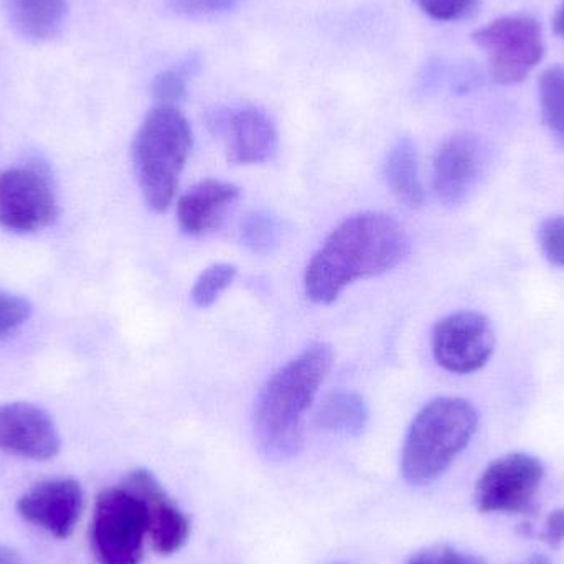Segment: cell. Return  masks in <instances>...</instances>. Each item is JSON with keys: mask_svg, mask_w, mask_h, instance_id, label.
Returning <instances> with one entry per match:
<instances>
[{"mask_svg": "<svg viewBox=\"0 0 564 564\" xmlns=\"http://www.w3.org/2000/svg\"><path fill=\"white\" fill-rule=\"evenodd\" d=\"M408 253L410 238L390 215H354L328 235L308 261L305 295L314 304H332L347 285L388 273Z\"/></svg>", "mask_w": 564, "mask_h": 564, "instance_id": "obj_1", "label": "cell"}, {"mask_svg": "<svg viewBox=\"0 0 564 564\" xmlns=\"http://www.w3.org/2000/svg\"><path fill=\"white\" fill-rule=\"evenodd\" d=\"M330 347L314 344L282 365L258 394L254 431L270 459L294 457L304 443V420L332 367Z\"/></svg>", "mask_w": 564, "mask_h": 564, "instance_id": "obj_2", "label": "cell"}, {"mask_svg": "<svg viewBox=\"0 0 564 564\" xmlns=\"http://www.w3.org/2000/svg\"><path fill=\"white\" fill-rule=\"evenodd\" d=\"M479 424V413L464 398L430 401L414 417L404 441L401 470L413 486L440 479L466 449Z\"/></svg>", "mask_w": 564, "mask_h": 564, "instance_id": "obj_3", "label": "cell"}, {"mask_svg": "<svg viewBox=\"0 0 564 564\" xmlns=\"http://www.w3.org/2000/svg\"><path fill=\"white\" fill-rule=\"evenodd\" d=\"M194 134L175 106H154L132 142V162L145 204L155 214L171 207L191 155Z\"/></svg>", "mask_w": 564, "mask_h": 564, "instance_id": "obj_4", "label": "cell"}, {"mask_svg": "<svg viewBox=\"0 0 564 564\" xmlns=\"http://www.w3.org/2000/svg\"><path fill=\"white\" fill-rule=\"evenodd\" d=\"M89 533L98 564H141L149 536L148 509L141 497L124 484L101 490Z\"/></svg>", "mask_w": 564, "mask_h": 564, "instance_id": "obj_5", "label": "cell"}, {"mask_svg": "<svg viewBox=\"0 0 564 564\" xmlns=\"http://www.w3.org/2000/svg\"><path fill=\"white\" fill-rule=\"evenodd\" d=\"M473 42L489 56L490 73L500 85H517L545 55L542 25L533 17L506 15L473 33Z\"/></svg>", "mask_w": 564, "mask_h": 564, "instance_id": "obj_6", "label": "cell"}, {"mask_svg": "<svg viewBox=\"0 0 564 564\" xmlns=\"http://www.w3.org/2000/svg\"><path fill=\"white\" fill-rule=\"evenodd\" d=\"M545 479V467L525 453H512L494 460L476 486V506L482 513L525 516L535 509Z\"/></svg>", "mask_w": 564, "mask_h": 564, "instance_id": "obj_7", "label": "cell"}, {"mask_svg": "<svg viewBox=\"0 0 564 564\" xmlns=\"http://www.w3.org/2000/svg\"><path fill=\"white\" fill-rule=\"evenodd\" d=\"M58 215L55 191L45 172L13 167L0 172V227L13 234H35Z\"/></svg>", "mask_w": 564, "mask_h": 564, "instance_id": "obj_8", "label": "cell"}, {"mask_svg": "<svg viewBox=\"0 0 564 564\" xmlns=\"http://www.w3.org/2000/svg\"><path fill=\"white\" fill-rule=\"evenodd\" d=\"M434 360L451 373L467 375L486 367L496 347L489 318L479 312H457L437 322L431 335Z\"/></svg>", "mask_w": 564, "mask_h": 564, "instance_id": "obj_9", "label": "cell"}, {"mask_svg": "<svg viewBox=\"0 0 564 564\" xmlns=\"http://www.w3.org/2000/svg\"><path fill=\"white\" fill-rule=\"evenodd\" d=\"M85 494L72 477L43 480L17 500V512L25 522L56 539H68L82 517Z\"/></svg>", "mask_w": 564, "mask_h": 564, "instance_id": "obj_10", "label": "cell"}, {"mask_svg": "<svg viewBox=\"0 0 564 564\" xmlns=\"http://www.w3.org/2000/svg\"><path fill=\"white\" fill-rule=\"evenodd\" d=\"M62 449L58 430L42 408L0 404V451L32 460L53 459Z\"/></svg>", "mask_w": 564, "mask_h": 564, "instance_id": "obj_11", "label": "cell"}, {"mask_svg": "<svg viewBox=\"0 0 564 564\" xmlns=\"http://www.w3.org/2000/svg\"><path fill=\"white\" fill-rule=\"evenodd\" d=\"M122 484L138 494L148 509L149 539L155 552L169 556L184 549L191 536V520L167 496L154 474L135 469Z\"/></svg>", "mask_w": 564, "mask_h": 564, "instance_id": "obj_12", "label": "cell"}, {"mask_svg": "<svg viewBox=\"0 0 564 564\" xmlns=\"http://www.w3.org/2000/svg\"><path fill=\"white\" fill-rule=\"evenodd\" d=\"M482 169V144L470 132L451 135L437 149L433 164V188L437 200L457 205L473 188Z\"/></svg>", "mask_w": 564, "mask_h": 564, "instance_id": "obj_13", "label": "cell"}, {"mask_svg": "<svg viewBox=\"0 0 564 564\" xmlns=\"http://www.w3.org/2000/svg\"><path fill=\"white\" fill-rule=\"evenodd\" d=\"M227 155L231 164L251 165L270 161L278 151V129L261 109L248 106L225 119Z\"/></svg>", "mask_w": 564, "mask_h": 564, "instance_id": "obj_14", "label": "cell"}, {"mask_svg": "<svg viewBox=\"0 0 564 564\" xmlns=\"http://www.w3.org/2000/svg\"><path fill=\"white\" fill-rule=\"evenodd\" d=\"M238 197L240 188L228 182L208 178L195 185L178 200L177 218L182 231L191 237H202L217 230Z\"/></svg>", "mask_w": 564, "mask_h": 564, "instance_id": "obj_15", "label": "cell"}, {"mask_svg": "<svg viewBox=\"0 0 564 564\" xmlns=\"http://www.w3.org/2000/svg\"><path fill=\"white\" fill-rule=\"evenodd\" d=\"M7 20L30 42H48L62 32L68 15L66 0H2Z\"/></svg>", "mask_w": 564, "mask_h": 564, "instance_id": "obj_16", "label": "cell"}, {"mask_svg": "<svg viewBox=\"0 0 564 564\" xmlns=\"http://www.w3.org/2000/svg\"><path fill=\"white\" fill-rule=\"evenodd\" d=\"M384 175L390 191L401 204L410 208H420L424 204L416 145L411 139H400L393 145L384 164Z\"/></svg>", "mask_w": 564, "mask_h": 564, "instance_id": "obj_17", "label": "cell"}, {"mask_svg": "<svg viewBox=\"0 0 564 564\" xmlns=\"http://www.w3.org/2000/svg\"><path fill=\"white\" fill-rule=\"evenodd\" d=\"M315 423L328 433L360 436L368 423V408L355 391H335L318 408Z\"/></svg>", "mask_w": 564, "mask_h": 564, "instance_id": "obj_18", "label": "cell"}, {"mask_svg": "<svg viewBox=\"0 0 564 564\" xmlns=\"http://www.w3.org/2000/svg\"><path fill=\"white\" fill-rule=\"evenodd\" d=\"M540 108L550 134L564 148V66L546 68L539 79Z\"/></svg>", "mask_w": 564, "mask_h": 564, "instance_id": "obj_19", "label": "cell"}, {"mask_svg": "<svg viewBox=\"0 0 564 564\" xmlns=\"http://www.w3.org/2000/svg\"><path fill=\"white\" fill-rule=\"evenodd\" d=\"M281 237V224L270 212H253L241 221V240L253 253H271L280 247Z\"/></svg>", "mask_w": 564, "mask_h": 564, "instance_id": "obj_20", "label": "cell"}, {"mask_svg": "<svg viewBox=\"0 0 564 564\" xmlns=\"http://www.w3.org/2000/svg\"><path fill=\"white\" fill-rule=\"evenodd\" d=\"M237 276V268L231 264H214L207 268L195 281L192 299L198 307H210L230 288Z\"/></svg>", "mask_w": 564, "mask_h": 564, "instance_id": "obj_21", "label": "cell"}, {"mask_svg": "<svg viewBox=\"0 0 564 564\" xmlns=\"http://www.w3.org/2000/svg\"><path fill=\"white\" fill-rule=\"evenodd\" d=\"M420 9L440 22L470 19L479 10L480 0H416Z\"/></svg>", "mask_w": 564, "mask_h": 564, "instance_id": "obj_22", "label": "cell"}, {"mask_svg": "<svg viewBox=\"0 0 564 564\" xmlns=\"http://www.w3.org/2000/svg\"><path fill=\"white\" fill-rule=\"evenodd\" d=\"M540 248L546 260L556 268H564V217L545 218L539 228Z\"/></svg>", "mask_w": 564, "mask_h": 564, "instance_id": "obj_23", "label": "cell"}, {"mask_svg": "<svg viewBox=\"0 0 564 564\" xmlns=\"http://www.w3.org/2000/svg\"><path fill=\"white\" fill-rule=\"evenodd\" d=\"M187 95V79L182 72L177 69H167L161 75L155 76L152 83V98L155 106H175L184 101Z\"/></svg>", "mask_w": 564, "mask_h": 564, "instance_id": "obj_24", "label": "cell"}, {"mask_svg": "<svg viewBox=\"0 0 564 564\" xmlns=\"http://www.w3.org/2000/svg\"><path fill=\"white\" fill-rule=\"evenodd\" d=\"M32 315V305L26 299L0 291V338L13 334Z\"/></svg>", "mask_w": 564, "mask_h": 564, "instance_id": "obj_25", "label": "cell"}, {"mask_svg": "<svg viewBox=\"0 0 564 564\" xmlns=\"http://www.w3.org/2000/svg\"><path fill=\"white\" fill-rule=\"evenodd\" d=\"M408 564H487L479 556L460 552L449 545L430 546L411 556Z\"/></svg>", "mask_w": 564, "mask_h": 564, "instance_id": "obj_26", "label": "cell"}, {"mask_svg": "<svg viewBox=\"0 0 564 564\" xmlns=\"http://www.w3.org/2000/svg\"><path fill=\"white\" fill-rule=\"evenodd\" d=\"M241 0H171L175 12L188 17L215 15L235 9Z\"/></svg>", "mask_w": 564, "mask_h": 564, "instance_id": "obj_27", "label": "cell"}, {"mask_svg": "<svg viewBox=\"0 0 564 564\" xmlns=\"http://www.w3.org/2000/svg\"><path fill=\"white\" fill-rule=\"evenodd\" d=\"M542 539L552 549H560L564 543V509H556L550 513L545 522Z\"/></svg>", "mask_w": 564, "mask_h": 564, "instance_id": "obj_28", "label": "cell"}, {"mask_svg": "<svg viewBox=\"0 0 564 564\" xmlns=\"http://www.w3.org/2000/svg\"><path fill=\"white\" fill-rule=\"evenodd\" d=\"M0 564H22V556L17 550L0 543Z\"/></svg>", "mask_w": 564, "mask_h": 564, "instance_id": "obj_29", "label": "cell"}, {"mask_svg": "<svg viewBox=\"0 0 564 564\" xmlns=\"http://www.w3.org/2000/svg\"><path fill=\"white\" fill-rule=\"evenodd\" d=\"M553 30H555L556 35L564 39V0L560 3L558 9H556L555 17H553Z\"/></svg>", "mask_w": 564, "mask_h": 564, "instance_id": "obj_30", "label": "cell"}, {"mask_svg": "<svg viewBox=\"0 0 564 564\" xmlns=\"http://www.w3.org/2000/svg\"><path fill=\"white\" fill-rule=\"evenodd\" d=\"M519 564H552V563H550L549 556L540 555V553H536V555L530 556L529 560H525V562H522Z\"/></svg>", "mask_w": 564, "mask_h": 564, "instance_id": "obj_31", "label": "cell"}, {"mask_svg": "<svg viewBox=\"0 0 564 564\" xmlns=\"http://www.w3.org/2000/svg\"><path fill=\"white\" fill-rule=\"evenodd\" d=\"M337 564H347V563H337Z\"/></svg>", "mask_w": 564, "mask_h": 564, "instance_id": "obj_32", "label": "cell"}]
</instances>
